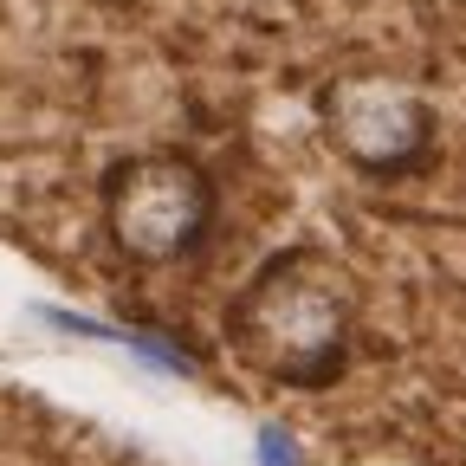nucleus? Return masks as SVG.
I'll list each match as a JSON object with an SVG mask.
<instances>
[{
	"label": "nucleus",
	"mask_w": 466,
	"mask_h": 466,
	"mask_svg": "<svg viewBox=\"0 0 466 466\" xmlns=\"http://www.w3.org/2000/svg\"><path fill=\"white\" fill-rule=\"evenodd\" d=\"M363 285L330 247L291 240L266 253L220 311V343L233 363L272 389L324 395L357 363Z\"/></svg>",
	"instance_id": "f257e3e1"
},
{
	"label": "nucleus",
	"mask_w": 466,
	"mask_h": 466,
	"mask_svg": "<svg viewBox=\"0 0 466 466\" xmlns=\"http://www.w3.org/2000/svg\"><path fill=\"white\" fill-rule=\"evenodd\" d=\"M214 175L188 149H130L97 175L104 240L124 266H175L214 227Z\"/></svg>",
	"instance_id": "7ed1b4c3"
},
{
	"label": "nucleus",
	"mask_w": 466,
	"mask_h": 466,
	"mask_svg": "<svg viewBox=\"0 0 466 466\" xmlns=\"http://www.w3.org/2000/svg\"><path fill=\"white\" fill-rule=\"evenodd\" d=\"M324 149L363 182H408L441 156L434 97L395 66H343L311 91Z\"/></svg>",
	"instance_id": "f03ea898"
}]
</instances>
